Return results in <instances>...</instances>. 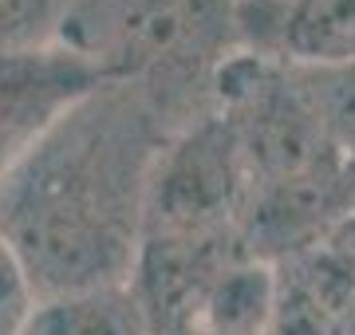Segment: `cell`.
Listing matches in <instances>:
<instances>
[{"label":"cell","instance_id":"1","mask_svg":"<svg viewBox=\"0 0 355 335\" xmlns=\"http://www.w3.org/2000/svg\"><path fill=\"white\" fill-rule=\"evenodd\" d=\"M174 130L130 83H99L0 178V229L40 300L127 284L150 170Z\"/></svg>","mask_w":355,"mask_h":335},{"label":"cell","instance_id":"2","mask_svg":"<svg viewBox=\"0 0 355 335\" xmlns=\"http://www.w3.org/2000/svg\"><path fill=\"white\" fill-rule=\"evenodd\" d=\"M60 44L103 83L139 87L170 130L214 111V75L237 48L233 0H76Z\"/></svg>","mask_w":355,"mask_h":335},{"label":"cell","instance_id":"3","mask_svg":"<svg viewBox=\"0 0 355 335\" xmlns=\"http://www.w3.org/2000/svg\"><path fill=\"white\" fill-rule=\"evenodd\" d=\"M253 178L229 123L217 111L166 138L150 170L142 237H214L237 233Z\"/></svg>","mask_w":355,"mask_h":335},{"label":"cell","instance_id":"4","mask_svg":"<svg viewBox=\"0 0 355 335\" xmlns=\"http://www.w3.org/2000/svg\"><path fill=\"white\" fill-rule=\"evenodd\" d=\"M99 83V71L64 44L0 55V178L36 146L55 118Z\"/></svg>","mask_w":355,"mask_h":335},{"label":"cell","instance_id":"5","mask_svg":"<svg viewBox=\"0 0 355 335\" xmlns=\"http://www.w3.org/2000/svg\"><path fill=\"white\" fill-rule=\"evenodd\" d=\"M280 64H355V0H288L280 28Z\"/></svg>","mask_w":355,"mask_h":335},{"label":"cell","instance_id":"6","mask_svg":"<svg viewBox=\"0 0 355 335\" xmlns=\"http://www.w3.org/2000/svg\"><path fill=\"white\" fill-rule=\"evenodd\" d=\"M24 335H150L127 284L40 300Z\"/></svg>","mask_w":355,"mask_h":335},{"label":"cell","instance_id":"7","mask_svg":"<svg viewBox=\"0 0 355 335\" xmlns=\"http://www.w3.org/2000/svg\"><path fill=\"white\" fill-rule=\"evenodd\" d=\"M272 311V269L241 260L225 269L205 292L198 311V335H261Z\"/></svg>","mask_w":355,"mask_h":335},{"label":"cell","instance_id":"8","mask_svg":"<svg viewBox=\"0 0 355 335\" xmlns=\"http://www.w3.org/2000/svg\"><path fill=\"white\" fill-rule=\"evenodd\" d=\"M296 87L304 91L312 115L328 142L347 162H355V64L343 67H296L288 64Z\"/></svg>","mask_w":355,"mask_h":335},{"label":"cell","instance_id":"9","mask_svg":"<svg viewBox=\"0 0 355 335\" xmlns=\"http://www.w3.org/2000/svg\"><path fill=\"white\" fill-rule=\"evenodd\" d=\"M76 0H0V55L55 48Z\"/></svg>","mask_w":355,"mask_h":335},{"label":"cell","instance_id":"10","mask_svg":"<svg viewBox=\"0 0 355 335\" xmlns=\"http://www.w3.org/2000/svg\"><path fill=\"white\" fill-rule=\"evenodd\" d=\"M40 296L32 288L24 260L8 241V233L0 229V335H24Z\"/></svg>","mask_w":355,"mask_h":335},{"label":"cell","instance_id":"11","mask_svg":"<svg viewBox=\"0 0 355 335\" xmlns=\"http://www.w3.org/2000/svg\"><path fill=\"white\" fill-rule=\"evenodd\" d=\"M320 245H324V253L347 272V280L355 284V209H343L340 217H336V225L324 233Z\"/></svg>","mask_w":355,"mask_h":335},{"label":"cell","instance_id":"12","mask_svg":"<svg viewBox=\"0 0 355 335\" xmlns=\"http://www.w3.org/2000/svg\"><path fill=\"white\" fill-rule=\"evenodd\" d=\"M343 201H347V209H355V162H347V158H343Z\"/></svg>","mask_w":355,"mask_h":335},{"label":"cell","instance_id":"13","mask_svg":"<svg viewBox=\"0 0 355 335\" xmlns=\"http://www.w3.org/2000/svg\"><path fill=\"white\" fill-rule=\"evenodd\" d=\"M336 335H355V296L347 300V308L340 311V320H336Z\"/></svg>","mask_w":355,"mask_h":335},{"label":"cell","instance_id":"14","mask_svg":"<svg viewBox=\"0 0 355 335\" xmlns=\"http://www.w3.org/2000/svg\"><path fill=\"white\" fill-rule=\"evenodd\" d=\"M284 4H288V0H284Z\"/></svg>","mask_w":355,"mask_h":335}]
</instances>
